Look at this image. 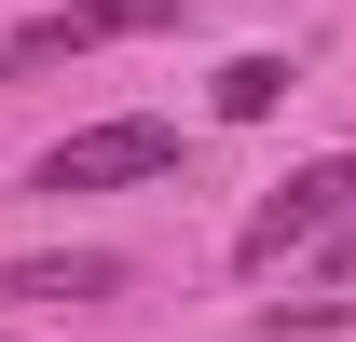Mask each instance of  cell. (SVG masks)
<instances>
[{"instance_id":"1","label":"cell","mask_w":356,"mask_h":342,"mask_svg":"<svg viewBox=\"0 0 356 342\" xmlns=\"http://www.w3.org/2000/svg\"><path fill=\"white\" fill-rule=\"evenodd\" d=\"M343 206H356V151H315V165H288L261 206H247L233 260H247V274H274V260H288V247H315V233H329Z\"/></svg>"},{"instance_id":"2","label":"cell","mask_w":356,"mask_h":342,"mask_svg":"<svg viewBox=\"0 0 356 342\" xmlns=\"http://www.w3.org/2000/svg\"><path fill=\"white\" fill-rule=\"evenodd\" d=\"M124 178H178V124H151V110L83 124V137H55L28 165V192H124Z\"/></svg>"},{"instance_id":"3","label":"cell","mask_w":356,"mask_h":342,"mask_svg":"<svg viewBox=\"0 0 356 342\" xmlns=\"http://www.w3.org/2000/svg\"><path fill=\"white\" fill-rule=\"evenodd\" d=\"M220 0H69V14H28L0 28V69H55V55H96V42H137V28H192Z\"/></svg>"},{"instance_id":"4","label":"cell","mask_w":356,"mask_h":342,"mask_svg":"<svg viewBox=\"0 0 356 342\" xmlns=\"http://www.w3.org/2000/svg\"><path fill=\"white\" fill-rule=\"evenodd\" d=\"M0 288H14V301H110V288H124V260H110V247H69V260H14Z\"/></svg>"},{"instance_id":"5","label":"cell","mask_w":356,"mask_h":342,"mask_svg":"<svg viewBox=\"0 0 356 342\" xmlns=\"http://www.w3.org/2000/svg\"><path fill=\"white\" fill-rule=\"evenodd\" d=\"M274 96H288V55H233L220 69V124H261Z\"/></svg>"},{"instance_id":"6","label":"cell","mask_w":356,"mask_h":342,"mask_svg":"<svg viewBox=\"0 0 356 342\" xmlns=\"http://www.w3.org/2000/svg\"><path fill=\"white\" fill-rule=\"evenodd\" d=\"M0 342H14V329H0Z\"/></svg>"}]
</instances>
